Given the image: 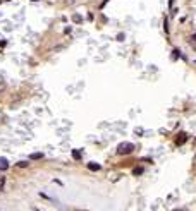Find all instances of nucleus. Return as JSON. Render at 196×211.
Segmentation results:
<instances>
[{"label": "nucleus", "mask_w": 196, "mask_h": 211, "mask_svg": "<svg viewBox=\"0 0 196 211\" xmlns=\"http://www.w3.org/2000/svg\"><path fill=\"white\" fill-rule=\"evenodd\" d=\"M133 151H134L133 143H121V144H119V149H117L119 155H129V153H133Z\"/></svg>", "instance_id": "nucleus-1"}, {"label": "nucleus", "mask_w": 196, "mask_h": 211, "mask_svg": "<svg viewBox=\"0 0 196 211\" xmlns=\"http://www.w3.org/2000/svg\"><path fill=\"white\" fill-rule=\"evenodd\" d=\"M9 168V163L5 158H0V170H7Z\"/></svg>", "instance_id": "nucleus-2"}, {"label": "nucleus", "mask_w": 196, "mask_h": 211, "mask_svg": "<svg viewBox=\"0 0 196 211\" xmlns=\"http://www.w3.org/2000/svg\"><path fill=\"white\" fill-rule=\"evenodd\" d=\"M88 168H89V170H96V172H98V170H100V165H98V163H89Z\"/></svg>", "instance_id": "nucleus-3"}, {"label": "nucleus", "mask_w": 196, "mask_h": 211, "mask_svg": "<svg viewBox=\"0 0 196 211\" xmlns=\"http://www.w3.org/2000/svg\"><path fill=\"white\" fill-rule=\"evenodd\" d=\"M184 143H186V136H184V134H182L181 137H177V139H175V144H184Z\"/></svg>", "instance_id": "nucleus-4"}, {"label": "nucleus", "mask_w": 196, "mask_h": 211, "mask_svg": "<svg viewBox=\"0 0 196 211\" xmlns=\"http://www.w3.org/2000/svg\"><path fill=\"white\" fill-rule=\"evenodd\" d=\"M40 158H43V155H41V153H33V155L30 156V160H40Z\"/></svg>", "instance_id": "nucleus-5"}, {"label": "nucleus", "mask_w": 196, "mask_h": 211, "mask_svg": "<svg viewBox=\"0 0 196 211\" xmlns=\"http://www.w3.org/2000/svg\"><path fill=\"white\" fill-rule=\"evenodd\" d=\"M17 167H21V168L28 167V161H19V163H17Z\"/></svg>", "instance_id": "nucleus-6"}, {"label": "nucleus", "mask_w": 196, "mask_h": 211, "mask_svg": "<svg viewBox=\"0 0 196 211\" xmlns=\"http://www.w3.org/2000/svg\"><path fill=\"white\" fill-rule=\"evenodd\" d=\"M139 174H143V168H136L134 170V175H139Z\"/></svg>", "instance_id": "nucleus-7"}, {"label": "nucleus", "mask_w": 196, "mask_h": 211, "mask_svg": "<svg viewBox=\"0 0 196 211\" xmlns=\"http://www.w3.org/2000/svg\"><path fill=\"white\" fill-rule=\"evenodd\" d=\"M72 156H74V158H79L81 155H79V151H74V153H72Z\"/></svg>", "instance_id": "nucleus-8"}, {"label": "nucleus", "mask_w": 196, "mask_h": 211, "mask_svg": "<svg viewBox=\"0 0 196 211\" xmlns=\"http://www.w3.org/2000/svg\"><path fill=\"white\" fill-rule=\"evenodd\" d=\"M4 88H5V84L4 82H0V91H4Z\"/></svg>", "instance_id": "nucleus-9"}, {"label": "nucleus", "mask_w": 196, "mask_h": 211, "mask_svg": "<svg viewBox=\"0 0 196 211\" xmlns=\"http://www.w3.org/2000/svg\"><path fill=\"white\" fill-rule=\"evenodd\" d=\"M174 211H186V209H174Z\"/></svg>", "instance_id": "nucleus-10"}, {"label": "nucleus", "mask_w": 196, "mask_h": 211, "mask_svg": "<svg viewBox=\"0 0 196 211\" xmlns=\"http://www.w3.org/2000/svg\"><path fill=\"white\" fill-rule=\"evenodd\" d=\"M193 40H194V41H196V34H194V36H193Z\"/></svg>", "instance_id": "nucleus-11"}, {"label": "nucleus", "mask_w": 196, "mask_h": 211, "mask_svg": "<svg viewBox=\"0 0 196 211\" xmlns=\"http://www.w3.org/2000/svg\"><path fill=\"white\" fill-rule=\"evenodd\" d=\"M194 62H196V60H194Z\"/></svg>", "instance_id": "nucleus-12"}]
</instances>
